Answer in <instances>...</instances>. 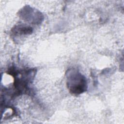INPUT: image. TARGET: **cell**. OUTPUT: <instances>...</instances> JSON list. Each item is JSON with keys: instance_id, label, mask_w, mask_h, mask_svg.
I'll list each match as a JSON object with an SVG mask.
<instances>
[{"instance_id": "1", "label": "cell", "mask_w": 124, "mask_h": 124, "mask_svg": "<svg viewBox=\"0 0 124 124\" xmlns=\"http://www.w3.org/2000/svg\"><path fill=\"white\" fill-rule=\"evenodd\" d=\"M66 85L69 92L73 94H79L87 89L85 77L75 69L68 70L66 73Z\"/></svg>"}, {"instance_id": "2", "label": "cell", "mask_w": 124, "mask_h": 124, "mask_svg": "<svg viewBox=\"0 0 124 124\" xmlns=\"http://www.w3.org/2000/svg\"><path fill=\"white\" fill-rule=\"evenodd\" d=\"M11 32L14 35H21L31 34L32 32V29L31 27L26 25H18L14 27Z\"/></svg>"}]
</instances>
